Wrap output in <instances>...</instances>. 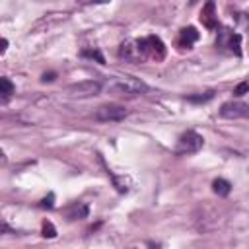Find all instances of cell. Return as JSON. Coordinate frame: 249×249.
Returning a JSON list of instances; mask_svg holds the SVG:
<instances>
[{
	"instance_id": "obj_1",
	"label": "cell",
	"mask_w": 249,
	"mask_h": 249,
	"mask_svg": "<svg viewBox=\"0 0 249 249\" xmlns=\"http://www.w3.org/2000/svg\"><path fill=\"white\" fill-rule=\"evenodd\" d=\"M107 93L115 95V97H124V99H132V97H138L142 93H148V86L132 76H126V78H117L113 82H109L105 86Z\"/></svg>"
},
{
	"instance_id": "obj_2",
	"label": "cell",
	"mask_w": 249,
	"mask_h": 249,
	"mask_svg": "<svg viewBox=\"0 0 249 249\" xmlns=\"http://www.w3.org/2000/svg\"><path fill=\"white\" fill-rule=\"evenodd\" d=\"M136 47H138V53L142 56V60L150 58V60H156V62H161L167 54V47L165 43L158 37V35H148V37H142V39H136L134 41Z\"/></svg>"
},
{
	"instance_id": "obj_3",
	"label": "cell",
	"mask_w": 249,
	"mask_h": 249,
	"mask_svg": "<svg viewBox=\"0 0 249 249\" xmlns=\"http://www.w3.org/2000/svg\"><path fill=\"white\" fill-rule=\"evenodd\" d=\"M202 146H204V138L195 130H187L179 136L173 152L177 156H191V154H196Z\"/></svg>"
},
{
	"instance_id": "obj_4",
	"label": "cell",
	"mask_w": 249,
	"mask_h": 249,
	"mask_svg": "<svg viewBox=\"0 0 249 249\" xmlns=\"http://www.w3.org/2000/svg\"><path fill=\"white\" fill-rule=\"evenodd\" d=\"M126 115H128V111L124 109V105L107 103V105H101V107L95 109L93 119L99 121V123H119V121H124Z\"/></svg>"
},
{
	"instance_id": "obj_5",
	"label": "cell",
	"mask_w": 249,
	"mask_h": 249,
	"mask_svg": "<svg viewBox=\"0 0 249 249\" xmlns=\"http://www.w3.org/2000/svg\"><path fill=\"white\" fill-rule=\"evenodd\" d=\"M216 47L218 49H226V51L233 53L235 56H241V35L233 33L230 29H220L218 31V39H216Z\"/></svg>"
},
{
	"instance_id": "obj_6",
	"label": "cell",
	"mask_w": 249,
	"mask_h": 249,
	"mask_svg": "<svg viewBox=\"0 0 249 249\" xmlns=\"http://www.w3.org/2000/svg\"><path fill=\"white\" fill-rule=\"evenodd\" d=\"M101 88H103V84L97 80H84V82L70 84L66 88V91L72 97H91V95H97L101 91Z\"/></svg>"
},
{
	"instance_id": "obj_7",
	"label": "cell",
	"mask_w": 249,
	"mask_h": 249,
	"mask_svg": "<svg viewBox=\"0 0 249 249\" xmlns=\"http://www.w3.org/2000/svg\"><path fill=\"white\" fill-rule=\"evenodd\" d=\"M220 117L224 119H245L249 117V105L243 101H228L220 107Z\"/></svg>"
},
{
	"instance_id": "obj_8",
	"label": "cell",
	"mask_w": 249,
	"mask_h": 249,
	"mask_svg": "<svg viewBox=\"0 0 249 249\" xmlns=\"http://www.w3.org/2000/svg\"><path fill=\"white\" fill-rule=\"evenodd\" d=\"M200 21L206 29H218L220 27V21H218V16H216V4L214 2H206L202 12H200Z\"/></svg>"
},
{
	"instance_id": "obj_9",
	"label": "cell",
	"mask_w": 249,
	"mask_h": 249,
	"mask_svg": "<svg viewBox=\"0 0 249 249\" xmlns=\"http://www.w3.org/2000/svg\"><path fill=\"white\" fill-rule=\"evenodd\" d=\"M119 56L124 58L126 62H134V64L142 62V56H140L138 47H136L134 41H124V43L119 47Z\"/></svg>"
},
{
	"instance_id": "obj_10",
	"label": "cell",
	"mask_w": 249,
	"mask_h": 249,
	"mask_svg": "<svg viewBox=\"0 0 249 249\" xmlns=\"http://www.w3.org/2000/svg\"><path fill=\"white\" fill-rule=\"evenodd\" d=\"M198 41V31H196V27H193V25H189V27H183L181 31H179V41H177V45L181 47V49H193V43H196Z\"/></svg>"
},
{
	"instance_id": "obj_11",
	"label": "cell",
	"mask_w": 249,
	"mask_h": 249,
	"mask_svg": "<svg viewBox=\"0 0 249 249\" xmlns=\"http://www.w3.org/2000/svg\"><path fill=\"white\" fill-rule=\"evenodd\" d=\"M88 214H89V208L86 202H76L66 210L68 220H82V218H88Z\"/></svg>"
},
{
	"instance_id": "obj_12",
	"label": "cell",
	"mask_w": 249,
	"mask_h": 249,
	"mask_svg": "<svg viewBox=\"0 0 249 249\" xmlns=\"http://www.w3.org/2000/svg\"><path fill=\"white\" fill-rule=\"evenodd\" d=\"M212 191L218 195V196H228L231 193V183L226 181V179H214L212 181Z\"/></svg>"
},
{
	"instance_id": "obj_13",
	"label": "cell",
	"mask_w": 249,
	"mask_h": 249,
	"mask_svg": "<svg viewBox=\"0 0 249 249\" xmlns=\"http://www.w3.org/2000/svg\"><path fill=\"white\" fill-rule=\"evenodd\" d=\"M80 56L91 58V60H95V62H99V64H105V56H103V53H101L99 49H84V51L80 53Z\"/></svg>"
},
{
	"instance_id": "obj_14",
	"label": "cell",
	"mask_w": 249,
	"mask_h": 249,
	"mask_svg": "<svg viewBox=\"0 0 249 249\" xmlns=\"http://www.w3.org/2000/svg\"><path fill=\"white\" fill-rule=\"evenodd\" d=\"M212 97H214V91H212V89H208V91H204V93L187 95V101H189V103H206V101H210Z\"/></svg>"
},
{
	"instance_id": "obj_15",
	"label": "cell",
	"mask_w": 249,
	"mask_h": 249,
	"mask_svg": "<svg viewBox=\"0 0 249 249\" xmlns=\"http://www.w3.org/2000/svg\"><path fill=\"white\" fill-rule=\"evenodd\" d=\"M41 231H43V237H49V239L56 237V228L53 226V222H51V220H45V222H43Z\"/></svg>"
},
{
	"instance_id": "obj_16",
	"label": "cell",
	"mask_w": 249,
	"mask_h": 249,
	"mask_svg": "<svg viewBox=\"0 0 249 249\" xmlns=\"http://www.w3.org/2000/svg\"><path fill=\"white\" fill-rule=\"evenodd\" d=\"M14 89H16V88H14L12 80H8V78H4V76H2V78H0V91H2V93H6V95H12V93H14Z\"/></svg>"
},
{
	"instance_id": "obj_17",
	"label": "cell",
	"mask_w": 249,
	"mask_h": 249,
	"mask_svg": "<svg viewBox=\"0 0 249 249\" xmlns=\"http://www.w3.org/2000/svg\"><path fill=\"white\" fill-rule=\"evenodd\" d=\"M247 91H249V84H247V82H241V84H237V86H235L233 95H235V97H241V95H245Z\"/></svg>"
},
{
	"instance_id": "obj_18",
	"label": "cell",
	"mask_w": 249,
	"mask_h": 249,
	"mask_svg": "<svg viewBox=\"0 0 249 249\" xmlns=\"http://www.w3.org/2000/svg\"><path fill=\"white\" fill-rule=\"evenodd\" d=\"M39 206H41V208H49V210H51V208L54 206V195H49L47 198H43V200L39 202Z\"/></svg>"
},
{
	"instance_id": "obj_19",
	"label": "cell",
	"mask_w": 249,
	"mask_h": 249,
	"mask_svg": "<svg viewBox=\"0 0 249 249\" xmlns=\"http://www.w3.org/2000/svg\"><path fill=\"white\" fill-rule=\"evenodd\" d=\"M54 78H56V72H49V74L45 72V74H43V78H41V82H53Z\"/></svg>"
},
{
	"instance_id": "obj_20",
	"label": "cell",
	"mask_w": 249,
	"mask_h": 249,
	"mask_svg": "<svg viewBox=\"0 0 249 249\" xmlns=\"http://www.w3.org/2000/svg\"><path fill=\"white\" fill-rule=\"evenodd\" d=\"M12 99V95H6V93H2L0 91V105H4V103H8Z\"/></svg>"
},
{
	"instance_id": "obj_21",
	"label": "cell",
	"mask_w": 249,
	"mask_h": 249,
	"mask_svg": "<svg viewBox=\"0 0 249 249\" xmlns=\"http://www.w3.org/2000/svg\"><path fill=\"white\" fill-rule=\"evenodd\" d=\"M6 47H8V41L6 39H0V54L6 51Z\"/></svg>"
}]
</instances>
